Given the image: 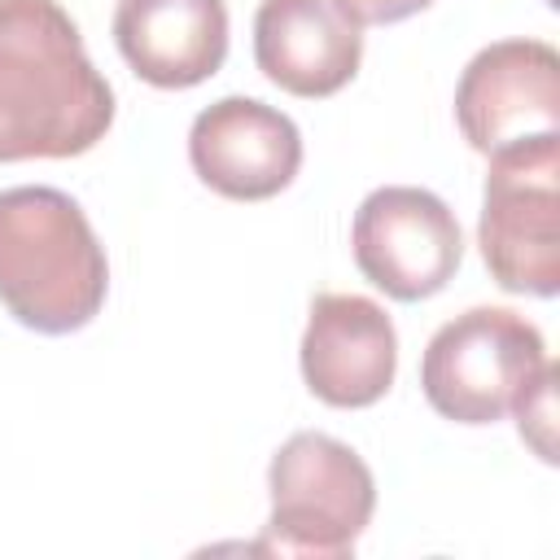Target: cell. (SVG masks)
Wrapping results in <instances>:
<instances>
[{"label": "cell", "mask_w": 560, "mask_h": 560, "mask_svg": "<svg viewBox=\"0 0 560 560\" xmlns=\"http://www.w3.org/2000/svg\"><path fill=\"white\" fill-rule=\"evenodd\" d=\"M477 245L499 289L556 298L560 289V131L490 153Z\"/></svg>", "instance_id": "cell-4"}, {"label": "cell", "mask_w": 560, "mask_h": 560, "mask_svg": "<svg viewBox=\"0 0 560 560\" xmlns=\"http://www.w3.org/2000/svg\"><path fill=\"white\" fill-rule=\"evenodd\" d=\"M350 249L359 271L394 302H420L451 284L464 262V232L455 210L411 184H385L354 210Z\"/></svg>", "instance_id": "cell-6"}, {"label": "cell", "mask_w": 560, "mask_h": 560, "mask_svg": "<svg viewBox=\"0 0 560 560\" xmlns=\"http://www.w3.org/2000/svg\"><path fill=\"white\" fill-rule=\"evenodd\" d=\"M258 70L306 101L341 92L363 61V26L341 0H262L254 13Z\"/></svg>", "instance_id": "cell-10"}, {"label": "cell", "mask_w": 560, "mask_h": 560, "mask_svg": "<svg viewBox=\"0 0 560 560\" xmlns=\"http://www.w3.org/2000/svg\"><path fill=\"white\" fill-rule=\"evenodd\" d=\"M398 372V332L363 293H319L302 332V381L328 407H372Z\"/></svg>", "instance_id": "cell-9"}, {"label": "cell", "mask_w": 560, "mask_h": 560, "mask_svg": "<svg viewBox=\"0 0 560 560\" xmlns=\"http://www.w3.org/2000/svg\"><path fill=\"white\" fill-rule=\"evenodd\" d=\"M105 249L70 192L44 184L0 192V302L22 328L79 332L105 306Z\"/></svg>", "instance_id": "cell-2"}, {"label": "cell", "mask_w": 560, "mask_h": 560, "mask_svg": "<svg viewBox=\"0 0 560 560\" xmlns=\"http://www.w3.org/2000/svg\"><path fill=\"white\" fill-rule=\"evenodd\" d=\"M271 516L262 538L249 547L258 556H315L341 560L354 551L359 534L376 512L372 468L337 438L302 429L293 433L267 468Z\"/></svg>", "instance_id": "cell-3"}, {"label": "cell", "mask_w": 560, "mask_h": 560, "mask_svg": "<svg viewBox=\"0 0 560 560\" xmlns=\"http://www.w3.org/2000/svg\"><path fill=\"white\" fill-rule=\"evenodd\" d=\"M516 424H521V438L538 451V459H556V438H551V429H556V363H547L542 372H538V381L516 398Z\"/></svg>", "instance_id": "cell-12"}, {"label": "cell", "mask_w": 560, "mask_h": 560, "mask_svg": "<svg viewBox=\"0 0 560 560\" xmlns=\"http://www.w3.org/2000/svg\"><path fill=\"white\" fill-rule=\"evenodd\" d=\"M188 162L219 197L267 201L293 184L302 166V136L289 114L254 96H223L192 118Z\"/></svg>", "instance_id": "cell-8"}, {"label": "cell", "mask_w": 560, "mask_h": 560, "mask_svg": "<svg viewBox=\"0 0 560 560\" xmlns=\"http://www.w3.org/2000/svg\"><path fill=\"white\" fill-rule=\"evenodd\" d=\"M114 44L153 88H197L228 57L223 0H118Z\"/></svg>", "instance_id": "cell-11"}, {"label": "cell", "mask_w": 560, "mask_h": 560, "mask_svg": "<svg viewBox=\"0 0 560 560\" xmlns=\"http://www.w3.org/2000/svg\"><path fill=\"white\" fill-rule=\"evenodd\" d=\"M114 88L57 0H0V162L79 158L105 140Z\"/></svg>", "instance_id": "cell-1"}, {"label": "cell", "mask_w": 560, "mask_h": 560, "mask_svg": "<svg viewBox=\"0 0 560 560\" xmlns=\"http://www.w3.org/2000/svg\"><path fill=\"white\" fill-rule=\"evenodd\" d=\"M429 4L433 0H341V9L359 26H368V22H402V18H411V13L429 9Z\"/></svg>", "instance_id": "cell-13"}, {"label": "cell", "mask_w": 560, "mask_h": 560, "mask_svg": "<svg viewBox=\"0 0 560 560\" xmlns=\"http://www.w3.org/2000/svg\"><path fill=\"white\" fill-rule=\"evenodd\" d=\"M547 363V341L525 315L508 306H472L429 337L420 385L442 420L494 424Z\"/></svg>", "instance_id": "cell-5"}, {"label": "cell", "mask_w": 560, "mask_h": 560, "mask_svg": "<svg viewBox=\"0 0 560 560\" xmlns=\"http://www.w3.org/2000/svg\"><path fill=\"white\" fill-rule=\"evenodd\" d=\"M455 122L477 153L560 131V57L542 39L481 48L455 83Z\"/></svg>", "instance_id": "cell-7"}]
</instances>
